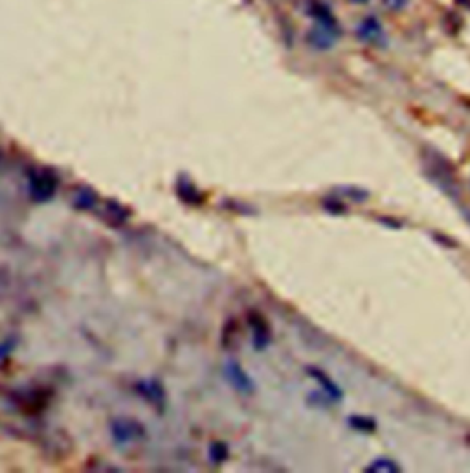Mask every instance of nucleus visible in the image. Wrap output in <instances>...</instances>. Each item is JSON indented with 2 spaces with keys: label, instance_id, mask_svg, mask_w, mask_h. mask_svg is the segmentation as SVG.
Masks as SVG:
<instances>
[{
  "label": "nucleus",
  "instance_id": "nucleus-1",
  "mask_svg": "<svg viewBox=\"0 0 470 473\" xmlns=\"http://www.w3.org/2000/svg\"><path fill=\"white\" fill-rule=\"evenodd\" d=\"M423 170L424 175H426V177L430 179V181H432L445 196H448L457 206H461L459 187H457L456 173H454V170H452L450 163H448L447 158L443 157L439 151H436V149H428V151H424L423 155Z\"/></svg>",
  "mask_w": 470,
  "mask_h": 473
},
{
  "label": "nucleus",
  "instance_id": "nucleus-2",
  "mask_svg": "<svg viewBox=\"0 0 470 473\" xmlns=\"http://www.w3.org/2000/svg\"><path fill=\"white\" fill-rule=\"evenodd\" d=\"M340 39V28L333 13L325 6L314 4V24L307 32V43L314 50H331Z\"/></svg>",
  "mask_w": 470,
  "mask_h": 473
},
{
  "label": "nucleus",
  "instance_id": "nucleus-3",
  "mask_svg": "<svg viewBox=\"0 0 470 473\" xmlns=\"http://www.w3.org/2000/svg\"><path fill=\"white\" fill-rule=\"evenodd\" d=\"M223 374L230 387L233 391H237L239 394H242V396H252L254 392H256V383H254L252 376L235 359H230V361L224 363Z\"/></svg>",
  "mask_w": 470,
  "mask_h": 473
},
{
  "label": "nucleus",
  "instance_id": "nucleus-4",
  "mask_svg": "<svg viewBox=\"0 0 470 473\" xmlns=\"http://www.w3.org/2000/svg\"><path fill=\"white\" fill-rule=\"evenodd\" d=\"M355 35L358 41L371 44V46H382V44L386 43L384 28H382V23H380L377 17H366V19H362L360 23L356 24Z\"/></svg>",
  "mask_w": 470,
  "mask_h": 473
},
{
  "label": "nucleus",
  "instance_id": "nucleus-5",
  "mask_svg": "<svg viewBox=\"0 0 470 473\" xmlns=\"http://www.w3.org/2000/svg\"><path fill=\"white\" fill-rule=\"evenodd\" d=\"M56 187H58V177L48 170L41 172L39 175H32V182H30L32 199L34 201H48L56 194Z\"/></svg>",
  "mask_w": 470,
  "mask_h": 473
},
{
  "label": "nucleus",
  "instance_id": "nucleus-6",
  "mask_svg": "<svg viewBox=\"0 0 470 473\" xmlns=\"http://www.w3.org/2000/svg\"><path fill=\"white\" fill-rule=\"evenodd\" d=\"M305 372H307V376H311L314 381H318V385L322 387V392L331 400V402L333 403L342 402L344 391L338 387V383L334 381L325 370H322L320 367H314V365H309V367L305 368Z\"/></svg>",
  "mask_w": 470,
  "mask_h": 473
},
{
  "label": "nucleus",
  "instance_id": "nucleus-7",
  "mask_svg": "<svg viewBox=\"0 0 470 473\" xmlns=\"http://www.w3.org/2000/svg\"><path fill=\"white\" fill-rule=\"evenodd\" d=\"M248 324L252 328V344L256 352H263L268 348L272 341V332L268 328V322L263 319L259 313H250L248 315Z\"/></svg>",
  "mask_w": 470,
  "mask_h": 473
},
{
  "label": "nucleus",
  "instance_id": "nucleus-8",
  "mask_svg": "<svg viewBox=\"0 0 470 473\" xmlns=\"http://www.w3.org/2000/svg\"><path fill=\"white\" fill-rule=\"evenodd\" d=\"M176 196L181 197V201H184L185 205L200 206L204 203L202 191L195 187V182L191 181L190 177H185V175L178 177V182H176Z\"/></svg>",
  "mask_w": 470,
  "mask_h": 473
},
{
  "label": "nucleus",
  "instance_id": "nucleus-9",
  "mask_svg": "<svg viewBox=\"0 0 470 473\" xmlns=\"http://www.w3.org/2000/svg\"><path fill=\"white\" fill-rule=\"evenodd\" d=\"M337 194L340 197H344L346 201L356 203V205H362L370 199V190L362 187H355V184H347V187H338Z\"/></svg>",
  "mask_w": 470,
  "mask_h": 473
},
{
  "label": "nucleus",
  "instance_id": "nucleus-10",
  "mask_svg": "<svg viewBox=\"0 0 470 473\" xmlns=\"http://www.w3.org/2000/svg\"><path fill=\"white\" fill-rule=\"evenodd\" d=\"M346 424L351 427L356 433H375L377 431V420L371 418V416H360V415H351L347 416Z\"/></svg>",
  "mask_w": 470,
  "mask_h": 473
},
{
  "label": "nucleus",
  "instance_id": "nucleus-11",
  "mask_svg": "<svg viewBox=\"0 0 470 473\" xmlns=\"http://www.w3.org/2000/svg\"><path fill=\"white\" fill-rule=\"evenodd\" d=\"M366 473H399L403 472L400 466L395 462L393 459H388V457H379V459L371 460L364 468Z\"/></svg>",
  "mask_w": 470,
  "mask_h": 473
},
{
  "label": "nucleus",
  "instance_id": "nucleus-12",
  "mask_svg": "<svg viewBox=\"0 0 470 473\" xmlns=\"http://www.w3.org/2000/svg\"><path fill=\"white\" fill-rule=\"evenodd\" d=\"M228 453H230L228 446L224 444V442H221V440L209 444V460L214 464H223L224 460L228 459Z\"/></svg>",
  "mask_w": 470,
  "mask_h": 473
},
{
  "label": "nucleus",
  "instance_id": "nucleus-13",
  "mask_svg": "<svg viewBox=\"0 0 470 473\" xmlns=\"http://www.w3.org/2000/svg\"><path fill=\"white\" fill-rule=\"evenodd\" d=\"M307 403H309L311 407H320V409H325V407H329L333 402H331V400H329V398L325 396L322 391L320 392L313 391V392H309V396H307Z\"/></svg>",
  "mask_w": 470,
  "mask_h": 473
},
{
  "label": "nucleus",
  "instance_id": "nucleus-14",
  "mask_svg": "<svg viewBox=\"0 0 470 473\" xmlns=\"http://www.w3.org/2000/svg\"><path fill=\"white\" fill-rule=\"evenodd\" d=\"M322 206L329 212V214L333 215H342L347 212L346 205H344V201H340V199H323Z\"/></svg>",
  "mask_w": 470,
  "mask_h": 473
},
{
  "label": "nucleus",
  "instance_id": "nucleus-15",
  "mask_svg": "<svg viewBox=\"0 0 470 473\" xmlns=\"http://www.w3.org/2000/svg\"><path fill=\"white\" fill-rule=\"evenodd\" d=\"M96 201V194L92 190H83L79 194V197H77L76 201V206H79V208H91L92 203Z\"/></svg>",
  "mask_w": 470,
  "mask_h": 473
},
{
  "label": "nucleus",
  "instance_id": "nucleus-16",
  "mask_svg": "<svg viewBox=\"0 0 470 473\" xmlns=\"http://www.w3.org/2000/svg\"><path fill=\"white\" fill-rule=\"evenodd\" d=\"M384 2V8L390 11H400L406 8L408 0H382Z\"/></svg>",
  "mask_w": 470,
  "mask_h": 473
},
{
  "label": "nucleus",
  "instance_id": "nucleus-17",
  "mask_svg": "<svg viewBox=\"0 0 470 473\" xmlns=\"http://www.w3.org/2000/svg\"><path fill=\"white\" fill-rule=\"evenodd\" d=\"M353 4H364V2H367V0H351Z\"/></svg>",
  "mask_w": 470,
  "mask_h": 473
}]
</instances>
